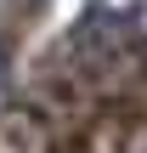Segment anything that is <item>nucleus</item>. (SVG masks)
Returning a JSON list of instances; mask_svg holds the SVG:
<instances>
[{
  "label": "nucleus",
  "instance_id": "nucleus-1",
  "mask_svg": "<svg viewBox=\"0 0 147 153\" xmlns=\"http://www.w3.org/2000/svg\"><path fill=\"white\" fill-rule=\"evenodd\" d=\"M0 153H147V17L57 57L0 119Z\"/></svg>",
  "mask_w": 147,
  "mask_h": 153
}]
</instances>
